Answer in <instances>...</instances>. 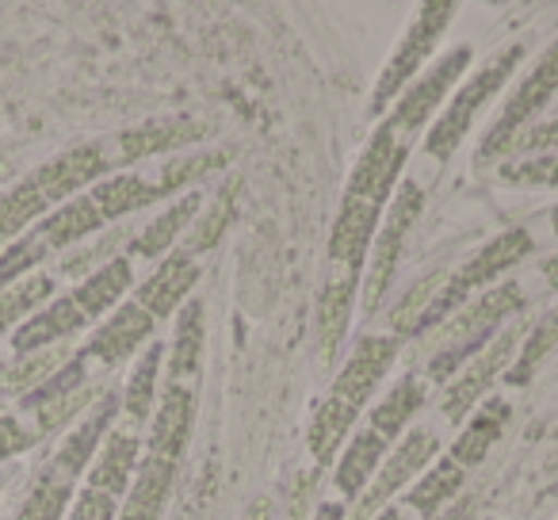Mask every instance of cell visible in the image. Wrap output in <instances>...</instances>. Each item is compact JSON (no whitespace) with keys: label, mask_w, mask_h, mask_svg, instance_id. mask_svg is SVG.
Instances as JSON below:
<instances>
[{"label":"cell","mask_w":558,"mask_h":520,"mask_svg":"<svg viewBox=\"0 0 558 520\" xmlns=\"http://www.w3.org/2000/svg\"><path fill=\"white\" fill-rule=\"evenodd\" d=\"M520 306H524V291L517 283H501V288H489L486 295H478L471 306H463L459 314H451L448 326L440 329V352L428 364V375L444 383L471 352L486 349L497 337V326L509 314H517Z\"/></svg>","instance_id":"obj_1"},{"label":"cell","mask_w":558,"mask_h":520,"mask_svg":"<svg viewBox=\"0 0 558 520\" xmlns=\"http://www.w3.org/2000/svg\"><path fill=\"white\" fill-rule=\"evenodd\" d=\"M520 58H524V47H520V43H512V47H505L497 58H489V62L482 65V70L474 73L463 88H459L456 100L440 111V119H436L433 131H428V138H425L428 157H436V161H448V157L463 146L466 131H471V123L478 119L482 104H486L489 96H494L497 88L512 77V70L520 65Z\"/></svg>","instance_id":"obj_2"},{"label":"cell","mask_w":558,"mask_h":520,"mask_svg":"<svg viewBox=\"0 0 558 520\" xmlns=\"http://www.w3.org/2000/svg\"><path fill=\"white\" fill-rule=\"evenodd\" d=\"M451 16H456V4H451V0H428V4H421L417 20L410 24L405 39L398 43L395 58H390L387 70L379 73V85H375V93H372V116L387 111V104L405 93V85L421 73V65L433 55L440 35L448 32Z\"/></svg>","instance_id":"obj_3"},{"label":"cell","mask_w":558,"mask_h":520,"mask_svg":"<svg viewBox=\"0 0 558 520\" xmlns=\"http://www.w3.org/2000/svg\"><path fill=\"white\" fill-rule=\"evenodd\" d=\"M527 253H532V233H524V230H505V233H497L494 241H486V245H482L456 276L444 280V288H440V295H436L433 311H428L425 326H436L440 318H451V314L471 299V291L494 283L501 273H509L512 265H520Z\"/></svg>","instance_id":"obj_4"},{"label":"cell","mask_w":558,"mask_h":520,"mask_svg":"<svg viewBox=\"0 0 558 520\" xmlns=\"http://www.w3.org/2000/svg\"><path fill=\"white\" fill-rule=\"evenodd\" d=\"M421 207H425V192L413 180H402L395 188V199H390L387 222L379 226V238L372 241V261H367V280H364V311L375 314V306L383 303L390 280L398 273V261H402L405 233L413 230Z\"/></svg>","instance_id":"obj_5"},{"label":"cell","mask_w":558,"mask_h":520,"mask_svg":"<svg viewBox=\"0 0 558 520\" xmlns=\"http://www.w3.org/2000/svg\"><path fill=\"white\" fill-rule=\"evenodd\" d=\"M471 47H451L448 55L440 58L436 65H428L421 77H413V85L405 88L402 96L395 100V116L387 119L390 126H395L398 138L410 142L413 134L421 131V126L428 123V119L436 116V108L444 104V96L456 88V81L466 73V65H471Z\"/></svg>","instance_id":"obj_6"},{"label":"cell","mask_w":558,"mask_h":520,"mask_svg":"<svg viewBox=\"0 0 558 520\" xmlns=\"http://www.w3.org/2000/svg\"><path fill=\"white\" fill-rule=\"evenodd\" d=\"M555 93H558V43L550 50H543V58L532 65V73L520 81V88L509 96V104L501 108L497 123L489 126V134H486V142H482L478 154L482 157H505V146L524 131L527 119H535L543 108H547V100Z\"/></svg>","instance_id":"obj_7"},{"label":"cell","mask_w":558,"mask_h":520,"mask_svg":"<svg viewBox=\"0 0 558 520\" xmlns=\"http://www.w3.org/2000/svg\"><path fill=\"white\" fill-rule=\"evenodd\" d=\"M436 451H440V440H436L428 428H413V433L405 436V440L398 444L395 451H390V459L383 463V471L375 474L372 482H367L364 494L356 497L352 520H372L379 509H387L390 497H395L410 479H417V474L425 471L428 463H433Z\"/></svg>","instance_id":"obj_8"},{"label":"cell","mask_w":558,"mask_h":520,"mask_svg":"<svg viewBox=\"0 0 558 520\" xmlns=\"http://www.w3.org/2000/svg\"><path fill=\"white\" fill-rule=\"evenodd\" d=\"M405 154H410V142L398 138L395 126L383 123L379 131L367 138V149L360 154L356 169L349 177V188L344 195L352 199H367V203H387L398 188V177H402V165H405Z\"/></svg>","instance_id":"obj_9"},{"label":"cell","mask_w":558,"mask_h":520,"mask_svg":"<svg viewBox=\"0 0 558 520\" xmlns=\"http://www.w3.org/2000/svg\"><path fill=\"white\" fill-rule=\"evenodd\" d=\"M512 352H517V329H505V334H497L486 349L474 352L471 364H466L463 372L456 375V383L444 390V402H440L444 418L463 421L466 413L486 398V390L494 387L497 375L512 367Z\"/></svg>","instance_id":"obj_10"},{"label":"cell","mask_w":558,"mask_h":520,"mask_svg":"<svg viewBox=\"0 0 558 520\" xmlns=\"http://www.w3.org/2000/svg\"><path fill=\"white\" fill-rule=\"evenodd\" d=\"M395 356H398L395 337H364V341L356 344V352L349 356V364L341 367V375H337L333 398H341V402H349L360 410V406L375 395L383 375L390 372Z\"/></svg>","instance_id":"obj_11"},{"label":"cell","mask_w":558,"mask_h":520,"mask_svg":"<svg viewBox=\"0 0 558 520\" xmlns=\"http://www.w3.org/2000/svg\"><path fill=\"white\" fill-rule=\"evenodd\" d=\"M195 283H199V265H195L192 253L180 249V253H169L161 265H157V273L138 288V299H134V303H138L154 322L169 318V314H177L180 306L187 303Z\"/></svg>","instance_id":"obj_12"},{"label":"cell","mask_w":558,"mask_h":520,"mask_svg":"<svg viewBox=\"0 0 558 520\" xmlns=\"http://www.w3.org/2000/svg\"><path fill=\"white\" fill-rule=\"evenodd\" d=\"M154 329H157L154 318H149L138 303H123V306H116V311H111V318L104 322L93 337H88L85 356L104 360L108 367L123 364L126 356H134V352H138L142 344L154 337Z\"/></svg>","instance_id":"obj_13"},{"label":"cell","mask_w":558,"mask_h":520,"mask_svg":"<svg viewBox=\"0 0 558 520\" xmlns=\"http://www.w3.org/2000/svg\"><path fill=\"white\" fill-rule=\"evenodd\" d=\"M104 172H108V154L88 142V146L65 149L62 157L47 161L32 180L39 184V192L47 195V203H62V199H70L73 192H81L85 184L100 180Z\"/></svg>","instance_id":"obj_14"},{"label":"cell","mask_w":558,"mask_h":520,"mask_svg":"<svg viewBox=\"0 0 558 520\" xmlns=\"http://www.w3.org/2000/svg\"><path fill=\"white\" fill-rule=\"evenodd\" d=\"M379 203L344 195V207L333 222V233H329V256L337 265H349L352 273L364 265V256L372 253L375 230H379Z\"/></svg>","instance_id":"obj_15"},{"label":"cell","mask_w":558,"mask_h":520,"mask_svg":"<svg viewBox=\"0 0 558 520\" xmlns=\"http://www.w3.org/2000/svg\"><path fill=\"white\" fill-rule=\"evenodd\" d=\"M207 134V126L192 116H172V119H149V123L134 126V131L119 134V161L131 165L142 161V157L165 154V149H180L192 146Z\"/></svg>","instance_id":"obj_16"},{"label":"cell","mask_w":558,"mask_h":520,"mask_svg":"<svg viewBox=\"0 0 558 520\" xmlns=\"http://www.w3.org/2000/svg\"><path fill=\"white\" fill-rule=\"evenodd\" d=\"M116 413H119V395L104 390L100 402L88 410V418L62 440V448H58V456H54V463H50V467H54L58 474H65L70 482L77 479V474L88 467V459L100 451L104 433L111 428V418H116Z\"/></svg>","instance_id":"obj_17"},{"label":"cell","mask_w":558,"mask_h":520,"mask_svg":"<svg viewBox=\"0 0 558 520\" xmlns=\"http://www.w3.org/2000/svg\"><path fill=\"white\" fill-rule=\"evenodd\" d=\"M192 418H195V390L184 387V383H169L161 395V406H157L154 428H149V456H161L177 463L187 444V433H192Z\"/></svg>","instance_id":"obj_18"},{"label":"cell","mask_w":558,"mask_h":520,"mask_svg":"<svg viewBox=\"0 0 558 520\" xmlns=\"http://www.w3.org/2000/svg\"><path fill=\"white\" fill-rule=\"evenodd\" d=\"M85 322L88 318L77 311V303H73V299H54V303H47L39 314H32V318L16 329V337H12V349H16L20 356H27V352L54 349V344L70 341V337L77 334Z\"/></svg>","instance_id":"obj_19"},{"label":"cell","mask_w":558,"mask_h":520,"mask_svg":"<svg viewBox=\"0 0 558 520\" xmlns=\"http://www.w3.org/2000/svg\"><path fill=\"white\" fill-rule=\"evenodd\" d=\"M138 471V436L111 433L100 444L93 467H88V489H100L108 497H119L131 486V474Z\"/></svg>","instance_id":"obj_20"},{"label":"cell","mask_w":558,"mask_h":520,"mask_svg":"<svg viewBox=\"0 0 558 520\" xmlns=\"http://www.w3.org/2000/svg\"><path fill=\"white\" fill-rule=\"evenodd\" d=\"M172 479H177V463L161 456L138 459V474H134V486L126 494L123 520H157L169 501Z\"/></svg>","instance_id":"obj_21"},{"label":"cell","mask_w":558,"mask_h":520,"mask_svg":"<svg viewBox=\"0 0 558 520\" xmlns=\"http://www.w3.org/2000/svg\"><path fill=\"white\" fill-rule=\"evenodd\" d=\"M131 261H123V256H116V261H108L104 268H96V273H88L85 280L77 283V291H73V303H77V311L85 314V318H100V314L116 311L119 299L131 291Z\"/></svg>","instance_id":"obj_22"},{"label":"cell","mask_w":558,"mask_h":520,"mask_svg":"<svg viewBox=\"0 0 558 520\" xmlns=\"http://www.w3.org/2000/svg\"><path fill=\"white\" fill-rule=\"evenodd\" d=\"M352 295H356V273L329 280L326 288H322V295H318V344H322V356H326V360L337 356L344 334H349Z\"/></svg>","instance_id":"obj_23"},{"label":"cell","mask_w":558,"mask_h":520,"mask_svg":"<svg viewBox=\"0 0 558 520\" xmlns=\"http://www.w3.org/2000/svg\"><path fill=\"white\" fill-rule=\"evenodd\" d=\"M100 226H104V218H100V210H96V203L88 199V195H77V199L62 203V207L39 226L35 238L47 249H70V245H77V241L93 238Z\"/></svg>","instance_id":"obj_24"},{"label":"cell","mask_w":558,"mask_h":520,"mask_svg":"<svg viewBox=\"0 0 558 520\" xmlns=\"http://www.w3.org/2000/svg\"><path fill=\"white\" fill-rule=\"evenodd\" d=\"M383 451H387V440H383L375 428H364L349 440L344 456L337 459V489L349 497H360L367 489V482L375 479V467H379Z\"/></svg>","instance_id":"obj_25"},{"label":"cell","mask_w":558,"mask_h":520,"mask_svg":"<svg viewBox=\"0 0 558 520\" xmlns=\"http://www.w3.org/2000/svg\"><path fill=\"white\" fill-rule=\"evenodd\" d=\"M88 199L96 203L104 222H116V218L131 215V210H142V207H149V203H157L161 195H157V184H149V180L134 177V172H119V177L100 180Z\"/></svg>","instance_id":"obj_26"},{"label":"cell","mask_w":558,"mask_h":520,"mask_svg":"<svg viewBox=\"0 0 558 520\" xmlns=\"http://www.w3.org/2000/svg\"><path fill=\"white\" fill-rule=\"evenodd\" d=\"M360 410L349 402H341V398L329 395L326 402L314 410V421H311V456L318 459V467L333 463L337 451H341L344 436H349V428L356 425Z\"/></svg>","instance_id":"obj_27"},{"label":"cell","mask_w":558,"mask_h":520,"mask_svg":"<svg viewBox=\"0 0 558 520\" xmlns=\"http://www.w3.org/2000/svg\"><path fill=\"white\" fill-rule=\"evenodd\" d=\"M509 413H512L509 402H501V398H489V402L471 418V428H466V433H459L456 448H451V459H456L463 471H466V467H474V463H482V459H486V451L497 444V436H501Z\"/></svg>","instance_id":"obj_28"},{"label":"cell","mask_w":558,"mask_h":520,"mask_svg":"<svg viewBox=\"0 0 558 520\" xmlns=\"http://www.w3.org/2000/svg\"><path fill=\"white\" fill-rule=\"evenodd\" d=\"M195 215H199V199H195V195H180L177 203H169V207L138 233V238H131V253L134 256H165V249L187 230V222H192Z\"/></svg>","instance_id":"obj_29"},{"label":"cell","mask_w":558,"mask_h":520,"mask_svg":"<svg viewBox=\"0 0 558 520\" xmlns=\"http://www.w3.org/2000/svg\"><path fill=\"white\" fill-rule=\"evenodd\" d=\"M199 356H203V303L199 299H187L180 306L177 334H172V352H169L172 383H184L187 375L199 372Z\"/></svg>","instance_id":"obj_30"},{"label":"cell","mask_w":558,"mask_h":520,"mask_svg":"<svg viewBox=\"0 0 558 520\" xmlns=\"http://www.w3.org/2000/svg\"><path fill=\"white\" fill-rule=\"evenodd\" d=\"M421 406H425V387L405 375L398 387H390L387 398H379V406L372 410V425L367 428H375L383 440H395V436L410 425V418L421 410Z\"/></svg>","instance_id":"obj_31"},{"label":"cell","mask_w":558,"mask_h":520,"mask_svg":"<svg viewBox=\"0 0 558 520\" xmlns=\"http://www.w3.org/2000/svg\"><path fill=\"white\" fill-rule=\"evenodd\" d=\"M70 360H73V352L65 349V344H54V349H43V352H27V356H20L16 364L4 372V390L27 398L32 390H39L50 375L62 372Z\"/></svg>","instance_id":"obj_32"},{"label":"cell","mask_w":558,"mask_h":520,"mask_svg":"<svg viewBox=\"0 0 558 520\" xmlns=\"http://www.w3.org/2000/svg\"><path fill=\"white\" fill-rule=\"evenodd\" d=\"M70 494H73V482L65 479V474H58L54 467H47V471L35 479L24 505H20L16 520H62L65 509H70Z\"/></svg>","instance_id":"obj_33"},{"label":"cell","mask_w":558,"mask_h":520,"mask_svg":"<svg viewBox=\"0 0 558 520\" xmlns=\"http://www.w3.org/2000/svg\"><path fill=\"white\" fill-rule=\"evenodd\" d=\"M161 356H165L161 344H149V349L138 356V364H134L131 379H126V387H123V410H126V418H131V421H146L149 410H154Z\"/></svg>","instance_id":"obj_34"},{"label":"cell","mask_w":558,"mask_h":520,"mask_svg":"<svg viewBox=\"0 0 558 520\" xmlns=\"http://www.w3.org/2000/svg\"><path fill=\"white\" fill-rule=\"evenodd\" d=\"M54 291V280L43 273H32L27 280H20L16 288L0 291V334H9L12 326H20L24 318L39 314V306L50 299Z\"/></svg>","instance_id":"obj_35"},{"label":"cell","mask_w":558,"mask_h":520,"mask_svg":"<svg viewBox=\"0 0 558 520\" xmlns=\"http://www.w3.org/2000/svg\"><path fill=\"white\" fill-rule=\"evenodd\" d=\"M463 479H466L463 467H459L456 459H444V463H436L433 471H425V479L410 489V509H417L421 517H433L444 501H451V497L459 494Z\"/></svg>","instance_id":"obj_36"},{"label":"cell","mask_w":558,"mask_h":520,"mask_svg":"<svg viewBox=\"0 0 558 520\" xmlns=\"http://www.w3.org/2000/svg\"><path fill=\"white\" fill-rule=\"evenodd\" d=\"M47 207H50L47 195L39 192L35 180H24V184L9 188V192L0 195V241H9V238H16L20 230H27Z\"/></svg>","instance_id":"obj_37"},{"label":"cell","mask_w":558,"mask_h":520,"mask_svg":"<svg viewBox=\"0 0 558 520\" xmlns=\"http://www.w3.org/2000/svg\"><path fill=\"white\" fill-rule=\"evenodd\" d=\"M93 402H100V387H96L93 379L81 383V387H73V390H62V395H54L50 402H43L39 410H35L39 413V436H54L58 428H65L73 418H81Z\"/></svg>","instance_id":"obj_38"},{"label":"cell","mask_w":558,"mask_h":520,"mask_svg":"<svg viewBox=\"0 0 558 520\" xmlns=\"http://www.w3.org/2000/svg\"><path fill=\"white\" fill-rule=\"evenodd\" d=\"M226 161H230L226 149H195V154L180 157V161H169L161 180H157V195H177L180 188L195 184V180H203L207 172L226 169Z\"/></svg>","instance_id":"obj_39"},{"label":"cell","mask_w":558,"mask_h":520,"mask_svg":"<svg viewBox=\"0 0 558 520\" xmlns=\"http://www.w3.org/2000/svg\"><path fill=\"white\" fill-rule=\"evenodd\" d=\"M555 349H558V306L550 314H543V318L532 326V337H527L524 352H520V356H512V367L505 372V375H509V383H524L527 375H532Z\"/></svg>","instance_id":"obj_40"},{"label":"cell","mask_w":558,"mask_h":520,"mask_svg":"<svg viewBox=\"0 0 558 520\" xmlns=\"http://www.w3.org/2000/svg\"><path fill=\"white\" fill-rule=\"evenodd\" d=\"M444 280H448L444 273H436V276H428V280H421L417 288H413L410 295H405L402 303L395 306V314H390V326H395L398 334H413V329H425V318H428V311H433L436 295H440Z\"/></svg>","instance_id":"obj_41"},{"label":"cell","mask_w":558,"mask_h":520,"mask_svg":"<svg viewBox=\"0 0 558 520\" xmlns=\"http://www.w3.org/2000/svg\"><path fill=\"white\" fill-rule=\"evenodd\" d=\"M43 256H47V245H43L35 233L12 241V245L0 253V291H9V288H16L20 280H27L32 268L43 265Z\"/></svg>","instance_id":"obj_42"},{"label":"cell","mask_w":558,"mask_h":520,"mask_svg":"<svg viewBox=\"0 0 558 520\" xmlns=\"http://www.w3.org/2000/svg\"><path fill=\"white\" fill-rule=\"evenodd\" d=\"M233 218V192H222L215 203H210L203 215H195V226L187 230V249L184 253H207L218 238L226 233V222Z\"/></svg>","instance_id":"obj_43"},{"label":"cell","mask_w":558,"mask_h":520,"mask_svg":"<svg viewBox=\"0 0 558 520\" xmlns=\"http://www.w3.org/2000/svg\"><path fill=\"white\" fill-rule=\"evenodd\" d=\"M126 241V230H116V233H108V238H96L93 245H81V249H73L70 256L62 261V273L65 276H85V273H96V268H104L108 261H116V249Z\"/></svg>","instance_id":"obj_44"},{"label":"cell","mask_w":558,"mask_h":520,"mask_svg":"<svg viewBox=\"0 0 558 520\" xmlns=\"http://www.w3.org/2000/svg\"><path fill=\"white\" fill-rule=\"evenodd\" d=\"M501 177L509 184H535V188H558V157H539V161L505 165Z\"/></svg>","instance_id":"obj_45"},{"label":"cell","mask_w":558,"mask_h":520,"mask_svg":"<svg viewBox=\"0 0 558 520\" xmlns=\"http://www.w3.org/2000/svg\"><path fill=\"white\" fill-rule=\"evenodd\" d=\"M65 520H116V497L100 494V489H81Z\"/></svg>","instance_id":"obj_46"},{"label":"cell","mask_w":558,"mask_h":520,"mask_svg":"<svg viewBox=\"0 0 558 520\" xmlns=\"http://www.w3.org/2000/svg\"><path fill=\"white\" fill-rule=\"evenodd\" d=\"M555 146H558V119H550V123L520 131L517 138L505 146V154H532V149H555Z\"/></svg>","instance_id":"obj_47"},{"label":"cell","mask_w":558,"mask_h":520,"mask_svg":"<svg viewBox=\"0 0 558 520\" xmlns=\"http://www.w3.org/2000/svg\"><path fill=\"white\" fill-rule=\"evenodd\" d=\"M32 444H35V433H27L16 418H4V413H0V463L20 456V451H27Z\"/></svg>","instance_id":"obj_48"},{"label":"cell","mask_w":558,"mask_h":520,"mask_svg":"<svg viewBox=\"0 0 558 520\" xmlns=\"http://www.w3.org/2000/svg\"><path fill=\"white\" fill-rule=\"evenodd\" d=\"M314 520H344V509L337 501H326L318 512H314Z\"/></svg>","instance_id":"obj_49"},{"label":"cell","mask_w":558,"mask_h":520,"mask_svg":"<svg viewBox=\"0 0 558 520\" xmlns=\"http://www.w3.org/2000/svg\"><path fill=\"white\" fill-rule=\"evenodd\" d=\"M268 517H271V505L268 501H256V505H248L241 520H268Z\"/></svg>","instance_id":"obj_50"},{"label":"cell","mask_w":558,"mask_h":520,"mask_svg":"<svg viewBox=\"0 0 558 520\" xmlns=\"http://www.w3.org/2000/svg\"><path fill=\"white\" fill-rule=\"evenodd\" d=\"M543 276H547V283H550V288H558V253L555 256H547V261H543Z\"/></svg>","instance_id":"obj_51"},{"label":"cell","mask_w":558,"mask_h":520,"mask_svg":"<svg viewBox=\"0 0 558 520\" xmlns=\"http://www.w3.org/2000/svg\"><path fill=\"white\" fill-rule=\"evenodd\" d=\"M375 520H402V512H398V509H383Z\"/></svg>","instance_id":"obj_52"},{"label":"cell","mask_w":558,"mask_h":520,"mask_svg":"<svg viewBox=\"0 0 558 520\" xmlns=\"http://www.w3.org/2000/svg\"><path fill=\"white\" fill-rule=\"evenodd\" d=\"M550 222H555V233H558V210H555V218H550Z\"/></svg>","instance_id":"obj_53"}]
</instances>
